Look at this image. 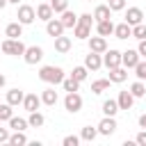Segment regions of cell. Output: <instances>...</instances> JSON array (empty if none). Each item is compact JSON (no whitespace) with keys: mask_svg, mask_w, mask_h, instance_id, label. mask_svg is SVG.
<instances>
[{"mask_svg":"<svg viewBox=\"0 0 146 146\" xmlns=\"http://www.w3.org/2000/svg\"><path fill=\"white\" fill-rule=\"evenodd\" d=\"M2 141H9V130L7 128H0V144Z\"/></svg>","mask_w":146,"mask_h":146,"instance_id":"43","label":"cell"},{"mask_svg":"<svg viewBox=\"0 0 146 146\" xmlns=\"http://www.w3.org/2000/svg\"><path fill=\"white\" fill-rule=\"evenodd\" d=\"M130 94H132L135 98H141V96L146 94V87H144V82H141V80L132 82V87H130Z\"/></svg>","mask_w":146,"mask_h":146,"instance_id":"32","label":"cell"},{"mask_svg":"<svg viewBox=\"0 0 146 146\" xmlns=\"http://www.w3.org/2000/svg\"><path fill=\"white\" fill-rule=\"evenodd\" d=\"M137 52L146 57V39H139V46H137Z\"/></svg>","mask_w":146,"mask_h":146,"instance_id":"42","label":"cell"},{"mask_svg":"<svg viewBox=\"0 0 146 146\" xmlns=\"http://www.w3.org/2000/svg\"><path fill=\"white\" fill-rule=\"evenodd\" d=\"M96 32H98L100 36H110V34H114V23H112L110 18H107V21H98Z\"/></svg>","mask_w":146,"mask_h":146,"instance_id":"18","label":"cell"},{"mask_svg":"<svg viewBox=\"0 0 146 146\" xmlns=\"http://www.w3.org/2000/svg\"><path fill=\"white\" fill-rule=\"evenodd\" d=\"M55 50L57 52H68L71 50V39L68 36H64V34H59V36H55Z\"/></svg>","mask_w":146,"mask_h":146,"instance_id":"19","label":"cell"},{"mask_svg":"<svg viewBox=\"0 0 146 146\" xmlns=\"http://www.w3.org/2000/svg\"><path fill=\"white\" fill-rule=\"evenodd\" d=\"M5 34H7L9 39H18V36L23 34V25H21V23H9V25L5 27Z\"/></svg>","mask_w":146,"mask_h":146,"instance_id":"25","label":"cell"},{"mask_svg":"<svg viewBox=\"0 0 146 146\" xmlns=\"http://www.w3.org/2000/svg\"><path fill=\"white\" fill-rule=\"evenodd\" d=\"M50 7L55 14H62L64 9H68V0H50Z\"/></svg>","mask_w":146,"mask_h":146,"instance_id":"35","label":"cell"},{"mask_svg":"<svg viewBox=\"0 0 146 146\" xmlns=\"http://www.w3.org/2000/svg\"><path fill=\"white\" fill-rule=\"evenodd\" d=\"M62 87H64V91H78V89H80V82L71 75V78H64V80H62Z\"/></svg>","mask_w":146,"mask_h":146,"instance_id":"30","label":"cell"},{"mask_svg":"<svg viewBox=\"0 0 146 146\" xmlns=\"http://www.w3.org/2000/svg\"><path fill=\"white\" fill-rule=\"evenodd\" d=\"M59 21H62V25H64V27H75V23H78V16H75L71 9H64Z\"/></svg>","mask_w":146,"mask_h":146,"instance_id":"23","label":"cell"},{"mask_svg":"<svg viewBox=\"0 0 146 146\" xmlns=\"http://www.w3.org/2000/svg\"><path fill=\"white\" fill-rule=\"evenodd\" d=\"M64 107H66L71 114L80 112V110H82V96H80L78 91H68L66 98H64Z\"/></svg>","mask_w":146,"mask_h":146,"instance_id":"4","label":"cell"},{"mask_svg":"<svg viewBox=\"0 0 146 146\" xmlns=\"http://www.w3.org/2000/svg\"><path fill=\"white\" fill-rule=\"evenodd\" d=\"M103 64L107 66V68H114V66H121V52L119 50H105L103 52Z\"/></svg>","mask_w":146,"mask_h":146,"instance_id":"7","label":"cell"},{"mask_svg":"<svg viewBox=\"0 0 146 146\" xmlns=\"http://www.w3.org/2000/svg\"><path fill=\"white\" fill-rule=\"evenodd\" d=\"M39 105H41V96H36V94H25V98H23V107H25L27 112L39 110Z\"/></svg>","mask_w":146,"mask_h":146,"instance_id":"14","label":"cell"},{"mask_svg":"<svg viewBox=\"0 0 146 146\" xmlns=\"http://www.w3.org/2000/svg\"><path fill=\"white\" fill-rule=\"evenodd\" d=\"M43 123H46V119H43L41 112H36V110L30 112V116H27V125H30V128H41Z\"/></svg>","mask_w":146,"mask_h":146,"instance_id":"24","label":"cell"},{"mask_svg":"<svg viewBox=\"0 0 146 146\" xmlns=\"http://www.w3.org/2000/svg\"><path fill=\"white\" fill-rule=\"evenodd\" d=\"M34 11H36V18H41V21H50V18H52V14H55V11H52V7H50V5H46V2H43V5H39Z\"/></svg>","mask_w":146,"mask_h":146,"instance_id":"21","label":"cell"},{"mask_svg":"<svg viewBox=\"0 0 146 146\" xmlns=\"http://www.w3.org/2000/svg\"><path fill=\"white\" fill-rule=\"evenodd\" d=\"M116 112H119V103H116V100L110 98V100L103 103V114H105V116H114Z\"/></svg>","mask_w":146,"mask_h":146,"instance_id":"27","label":"cell"},{"mask_svg":"<svg viewBox=\"0 0 146 146\" xmlns=\"http://www.w3.org/2000/svg\"><path fill=\"white\" fill-rule=\"evenodd\" d=\"M25 48H27V46H25L21 39H9V36H7V39L2 41V52H5V55H14V57H21V55L25 52Z\"/></svg>","mask_w":146,"mask_h":146,"instance_id":"3","label":"cell"},{"mask_svg":"<svg viewBox=\"0 0 146 146\" xmlns=\"http://www.w3.org/2000/svg\"><path fill=\"white\" fill-rule=\"evenodd\" d=\"M23 59L27 62V64H39L41 59H43V50L39 48V46H30V48H25V52H23Z\"/></svg>","mask_w":146,"mask_h":146,"instance_id":"6","label":"cell"},{"mask_svg":"<svg viewBox=\"0 0 146 146\" xmlns=\"http://www.w3.org/2000/svg\"><path fill=\"white\" fill-rule=\"evenodd\" d=\"M114 36H116V39H128V36H132V25H128L125 21L119 23V25H114Z\"/></svg>","mask_w":146,"mask_h":146,"instance_id":"16","label":"cell"},{"mask_svg":"<svg viewBox=\"0 0 146 146\" xmlns=\"http://www.w3.org/2000/svg\"><path fill=\"white\" fill-rule=\"evenodd\" d=\"M132 36H135V39H146V23L132 25Z\"/></svg>","mask_w":146,"mask_h":146,"instance_id":"34","label":"cell"},{"mask_svg":"<svg viewBox=\"0 0 146 146\" xmlns=\"http://www.w3.org/2000/svg\"><path fill=\"white\" fill-rule=\"evenodd\" d=\"M135 75H137L139 80H146V62L139 59V62L135 64Z\"/></svg>","mask_w":146,"mask_h":146,"instance_id":"38","label":"cell"},{"mask_svg":"<svg viewBox=\"0 0 146 146\" xmlns=\"http://www.w3.org/2000/svg\"><path fill=\"white\" fill-rule=\"evenodd\" d=\"M128 78V68L125 66H114L110 68V82H123Z\"/></svg>","mask_w":146,"mask_h":146,"instance_id":"17","label":"cell"},{"mask_svg":"<svg viewBox=\"0 0 146 146\" xmlns=\"http://www.w3.org/2000/svg\"><path fill=\"white\" fill-rule=\"evenodd\" d=\"M64 25H62V21L59 18H50V21H46V32H48V36H59V34H64Z\"/></svg>","mask_w":146,"mask_h":146,"instance_id":"9","label":"cell"},{"mask_svg":"<svg viewBox=\"0 0 146 146\" xmlns=\"http://www.w3.org/2000/svg\"><path fill=\"white\" fill-rule=\"evenodd\" d=\"M110 87V78H105V80H96V82H91V91L94 94H103L105 89Z\"/></svg>","mask_w":146,"mask_h":146,"instance_id":"31","label":"cell"},{"mask_svg":"<svg viewBox=\"0 0 146 146\" xmlns=\"http://www.w3.org/2000/svg\"><path fill=\"white\" fill-rule=\"evenodd\" d=\"M139 52L137 50H125V52H121V64L125 66V68H135V64L139 62Z\"/></svg>","mask_w":146,"mask_h":146,"instance_id":"12","label":"cell"},{"mask_svg":"<svg viewBox=\"0 0 146 146\" xmlns=\"http://www.w3.org/2000/svg\"><path fill=\"white\" fill-rule=\"evenodd\" d=\"M7 2H11V5H18V2H21V0H7Z\"/></svg>","mask_w":146,"mask_h":146,"instance_id":"47","label":"cell"},{"mask_svg":"<svg viewBox=\"0 0 146 146\" xmlns=\"http://www.w3.org/2000/svg\"><path fill=\"white\" fill-rule=\"evenodd\" d=\"M41 103H43V105H55V103H57V91H55L52 87L43 89V94H41Z\"/></svg>","mask_w":146,"mask_h":146,"instance_id":"26","label":"cell"},{"mask_svg":"<svg viewBox=\"0 0 146 146\" xmlns=\"http://www.w3.org/2000/svg\"><path fill=\"white\" fill-rule=\"evenodd\" d=\"M16 18H18V23H21V25H30V23H34L36 11H34V7H30V5H21V7H18Z\"/></svg>","mask_w":146,"mask_h":146,"instance_id":"5","label":"cell"},{"mask_svg":"<svg viewBox=\"0 0 146 146\" xmlns=\"http://www.w3.org/2000/svg\"><path fill=\"white\" fill-rule=\"evenodd\" d=\"M5 82H7V80H5V75H2V73H0V89H2V87H5Z\"/></svg>","mask_w":146,"mask_h":146,"instance_id":"45","label":"cell"},{"mask_svg":"<svg viewBox=\"0 0 146 146\" xmlns=\"http://www.w3.org/2000/svg\"><path fill=\"white\" fill-rule=\"evenodd\" d=\"M84 66H87V71H98V68L103 66V55L89 50V55L84 57Z\"/></svg>","mask_w":146,"mask_h":146,"instance_id":"11","label":"cell"},{"mask_svg":"<svg viewBox=\"0 0 146 146\" xmlns=\"http://www.w3.org/2000/svg\"><path fill=\"white\" fill-rule=\"evenodd\" d=\"M135 141H137L139 146H146V130H141V132L137 135V139H135Z\"/></svg>","mask_w":146,"mask_h":146,"instance_id":"41","label":"cell"},{"mask_svg":"<svg viewBox=\"0 0 146 146\" xmlns=\"http://www.w3.org/2000/svg\"><path fill=\"white\" fill-rule=\"evenodd\" d=\"M39 80L48 82V84H62L64 80V71L59 66H41L39 68Z\"/></svg>","mask_w":146,"mask_h":146,"instance_id":"2","label":"cell"},{"mask_svg":"<svg viewBox=\"0 0 146 146\" xmlns=\"http://www.w3.org/2000/svg\"><path fill=\"white\" fill-rule=\"evenodd\" d=\"M7 144H11V146H23V144H27V137L23 135V130H16L14 135H9V141Z\"/></svg>","mask_w":146,"mask_h":146,"instance_id":"28","label":"cell"},{"mask_svg":"<svg viewBox=\"0 0 146 146\" xmlns=\"http://www.w3.org/2000/svg\"><path fill=\"white\" fill-rule=\"evenodd\" d=\"M62 144H64V146H78V144H80V137H75V135H66Z\"/></svg>","mask_w":146,"mask_h":146,"instance_id":"40","label":"cell"},{"mask_svg":"<svg viewBox=\"0 0 146 146\" xmlns=\"http://www.w3.org/2000/svg\"><path fill=\"white\" fill-rule=\"evenodd\" d=\"M107 7H110L112 11H121V9L125 7V0H107Z\"/></svg>","mask_w":146,"mask_h":146,"instance_id":"39","label":"cell"},{"mask_svg":"<svg viewBox=\"0 0 146 146\" xmlns=\"http://www.w3.org/2000/svg\"><path fill=\"white\" fill-rule=\"evenodd\" d=\"M89 50L91 52H98V55H103L105 50H107V41H105V36H89Z\"/></svg>","mask_w":146,"mask_h":146,"instance_id":"10","label":"cell"},{"mask_svg":"<svg viewBox=\"0 0 146 146\" xmlns=\"http://www.w3.org/2000/svg\"><path fill=\"white\" fill-rule=\"evenodd\" d=\"M9 128H14V130H25V128H27V119L11 116V119H9Z\"/></svg>","mask_w":146,"mask_h":146,"instance_id":"33","label":"cell"},{"mask_svg":"<svg viewBox=\"0 0 146 146\" xmlns=\"http://www.w3.org/2000/svg\"><path fill=\"white\" fill-rule=\"evenodd\" d=\"M14 114H11V105L9 103H5V105H0V121H9Z\"/></svg>","mask_w":146,"mask_h":146,"instance_id":"37","label":"cell"},{"mask_svg":"<svg viewBox=\"0 0 146 146\" xmlns=\"http://www.w3.org/2000/svg\"><path fill=\"white\" fill-rule=\"evenodd\" d=\"M94 18H96V21H107V18H112V9H110L107 5H98V7L94 9Z\"/></svg>","mask_w":146,"mask_h":146,"instance_id":"22","label":"cell"},{"mask_svg":"<svg viewBox=\"0 0 146 146\" xmlns=\"http://www.w3.org/2000/svg\"><path fill=\"white\" fill-rule=\"evenodd\" d=\"M7 5H9V2H7V0H0V9H5V7H7Z\"/></svg>","mask_w":146,"mask_h":146,"instance_id":"46","label":"cell"},{"mask_svg":"<svg viewBox=\"0 0 146 146\" xmlns=\"http://www.w3.org/2000/svg\"><path fill=\"white\" fill-rule=\"evenodd\" d=\"M116 103H119V110H130V107H132V103H135V96H132L130 91H119Z\"/></svg>","mask_w":146,"mask_h":146,"instance_id":"15","label":"cell"},{"mask_svg":"<svg viewBox=\"0 0 146 146\" xmlns=\"http://www.w3.org/2000/svg\"><path fill=\"white\" fill-rule=\"evenodd\" d=\"M23 98H25V94H23L21 89H9V91H7V103H9L11 107H14V105H21Z\"/></svg>","mask_w":146,"mask_h":146,"instance_id":"20","label":"cell"},{"mask_svg":"<svg viewBox=\"0 0 146 146\" xmlns=\"http://www.w3.org/2000/svg\"><path fill=\"white\" fill-rule=\"evenodd\" d=\"M84 2H91V0H84Z\"/></svg>","mask_w":146,"mask_h":146,"instance_id":"48","label":"cell"},{"mask_svg":"<svg viewBox=\"0 0 146 146\" xmlns=\"http://www.w3.org/2000/svg\"><path fill=\"white\" fill-rule=\"evenodd\" d=\"M96 128H98V135L110 137V135H114V130H116V121H114V116H105Z\"/></svg>","mask_w":146,"mask_h":146,"instance_id":"8","label":"cell"},{"mask_svg":"<svg viewBox=\"0 0 146 146\" xmlns=\"http://www.w3.org/2000/svg\"><path fill=\"white\" fill-rule=\"evenodd\" d=\"M96 135H98V128L84 125V128H82V132H80V139H84V141H94V139H96Z\"/></svg>","mask_w":146,"mask_h":146,"instance_id":"29","label":"cell"},{"mask_svg":"<svg viewBox=\"0 0 146 146\" xmlns=\"http://www.w3.org/2000/svg\"><path fill=\"white\" fill-rule=\"evenodd\" d=\"M71 75H73L78 82H84V80H87V66H75Z\"/></svg>","mask_w":146,"mask_h":146,"instance_id":"36","label":"cell"},{"mask_svg":"<svg viewBox=\"0 0 146 146\" xmlns=\"http://www.w3.org/2000/svg\"><path fill=\"white\" fill-rule=\"evenodd\" d=\"M141 18H144V11L139 7H130L125 11V23L128 25H137V23H141Z\"/></svg>","mask_w":146,"mask_h":146,"instance_id":"13","label":"cell"},{"mask_svg":"<svg viewBox=\"0 0 146 146\" xmlns=\"http://www.w3.org/2000/svg\"><path fill=\"white\" fill-rule=\"evenodd\" d=\"M91 23H94V16L91 14H80L78 16V23L73 27L75 39H89L91 36Z\"/></svg>","mask_w":146,"mask_h":146,"instance_id":"1","label":"cell"},{"mask_svg":"<svg viewBox=\"0 0 146 146\" xmlns=\"http://www.w3.org/2000/svg\"><path fill=\"white\" fill-rule=\"evenodd\" d=\"M139 128H144V130H146V114H141V116H139Z\"/></svg>","mask_w":146,"mask_h":146,"instance_id":"44","label":"cell"}]
</instances>
